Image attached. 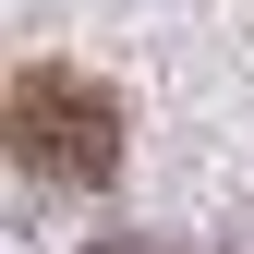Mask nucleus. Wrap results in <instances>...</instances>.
I'll use <instances>...</instances> for the list:
<instances>
[{
  "label": "nucleus",
  "instance_id": "nucleus-2",
  "mask_svg": "<svg viewBox=\"0 0 254 254\" xmlns=\"http://www.w3.org/2000/svg\"><path fill=\"white\" fill-rule=\"evenodd\" d=\"M97 254H157V242H97Z\"/></svg>",
  "mask_w": 254,
  "mask_h": 254
},
{
  "label": "nucleus",
  "instance_id": "nucleus-1",
  "mask_svg": "<svg viewBox=\"0 0 254 254\" xmlns=\"http://www.w3.org/2000/svg\"><path fill=\"white\" fill-rule=\"evenodd\" d=\"M0 133H12V157L37 182H61V194H97L121 170V97L97 73H73V61H24L12 97H0Z\"/></svg>",
  "mask_w": 254,
  "mask_h": 254
}]
</instances>
